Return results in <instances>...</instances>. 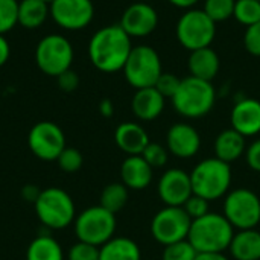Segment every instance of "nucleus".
I'll return each instance as SVG.
<instances>
[{
    "instance_id": "obj_1",
    "label": "nucleus",
    "mask_w": 260,
    "mask_h": 260,
    "mask_svg": "<svg viewBox=\"0 0 260 260\" xmlns=\"http://www.w3.org/2000/svg\"><path fill=\"white\" fill-rule=\"evenodd\" d=\"M133 47L131 37L120 24H110L96 30L90 38L88 58L99 72L117 73L123 70Z\"/></svg>"
},
{
    "instance_id": "obj_2",
    "label": "nucleus",
    "mask_w": 260,
    "mask_h": 260,
    "mask_svg": "<svg viewBox=\"0 0 260 260\" xmlns=\"http://www.w3.org/2000/svg\"><path fill=\"white\" fill-rule=\"evenodd\" d=\"M235 233L233 225L222 213L209 212L198 219H192L187 241L197 253H224L229 250Z\"/></svg>"
},
{
    "instance_id": "obj_3",
    "label": "nucleus",
    "mask_w": 260,
    "mask_h": 260,
    "mask_svg": "<svg viewBox=\"0 0 260 260\" xmlns=\"http://www.w3.org/2000/svg\"><path fill=\"white\" fill-rule=\"evenodd\" d=\"M171 101L174 110L180 116L186 119H200L213 110L216 90L209 81L187 76L181 79V84Z\"/></svg>"
},
{
    "instance_id": "obj_4",
    "label": "nucleus",
    "mask_w": 260,
    "mask_h": 260,
    "mask_svg": "<svg viewBox=\"0 0 260 260\" xmlns=\"http://www.w3.org/2000/svg\"><path fill=\"white\" fill-rule=\"evenodd\" d=\"M232 178V166L216 157L200 161L190 172L193 193L210 203L230 192Z\"/></svg>"
},
{
    "instance_id": "obj_5",
    "label": "nucleus",
    "mask_w": 260,
    "mask_h": 260,
    "mask_svg": "<svg viewBox=\"0 0 260 260\" xmlns=\"http://www.w3.org/2000/svg\"><path fill=\"white\" fill-rule=\"evenodd\" d=\"M34 206L40 222L47 229L62 230L75 222V203L72 197L59 187H47L41 190Z\"/></svg>"
},
{
    "instance_id": "obj_6",
    "label": "nucleus",
    "mask_w": 260,
    "mask_h": 260,
    "mask_svg": "<svg viewBox=\"0 0 260 260\" xmlns=\"http://www.w3.org/2000/svg\"><path fill=\"white\" fill-rule=\"evenodd\" d=\"M178 43L189 52L210 47L216 37V23L203 9H187L175 26Z\"/></svg>"
},
{
    "instance_id": "obj_7",
    "label": "nucleus",
    "mask_w": 260,
    "mask_h": 260,
    "mask_svg": "<svg viewBox=\"0 0 260 260\" xmlns=\"http://www.w3.org/2000/svg\"><path fill=\"white\" fill-rule=\"evenodd\" d=\"M122 72L126 82L136 90L155 87L160 75L163 73L160 55L151 46H136L133 47Z\"/></svg>"
},
{
    "instance_id": "obj_8",
    "label": "nucleus",
    "mask_w": 260,
    "mask_h": 260,
    "mask_svg": "<svg viewBox=\"0 0 260 260\" xmlns=\"http://www.w3.org/2000/svg\"><path fill=\"white\" fill-rule=\"evenodd\" d=\"M75 235L78 241L102 247L116 233V215L104 209L102 206H93L81 212L75 218Z\"/></svg>"
},
{
    "instance_id": "obj_9",
    "label": "nucleus",
    "mask_w": 260,
    "mask_h": 260,
    "mask_svg": "<svg viewBox=\"0 0 260 260\" xmlns=\"http://www.w3.org/2000/svg\"><path fill=\"white\" fill-rule=\"evenodd\" d=\"M75 58L72 43L59 34H50L41 38L35 47V64L47 76L58 78L72 69Z\"/></svg>"
},
{
    "instance_id": "obj_10",
    "label": "nucleus",
    "mask_w": 260,
    "mask_h": 260,
    "mask_svg": "<svg viewBox=\"0 0 260 260\" xmlns=\"http://www.w3.org/2000/svg\"><path fill=\"white\" fill-rule=\"evenodd\" d=\"M222 210L235 230H250L260 224V198L247 187L230 190L224 197Z\"/></svg>"
},
{
    "instance_id": "obj_11",
    "label": "nucleus",
    "mask_w": 260,
    "mask_h": 260,
    "mask_svg": "<svg viewBox=\"0 0 260 260\" xmlns=\"http://www.w3.org/2000/svg\"><path fill=\"white\" fill-rule=\"evenodd\" d=\"M192 219L183 207L166 206L151 221V235L163 247L187 239Z\"/></svg>"
},
{
    "instance_id": "obj_12",
    "label": "nucleus",
    "mask_w": 260,
    "mask_h": 260,
    "mask_svg": "<svg viewBox=\"0 0 260 260\" xmlns=\"http://www.w3.org/2000/svg\"><path fill=\"white\" fill-rule=\"evenodd\" d=\"M27 145L37 158L56 161L59 154L66 149V136L56 123L43 120L30 128L27 134Z\"/></svg>"
},
{
    "instance_id": "obj_13",
    "label": "nucleus",
    "mask_w": 260,
    "mask_h": 260,
    "mask_svg": "<svg viewBox=\"0 0 260 260\" xmlns=\"http://www.w3.org/2000/svg\"><path fill=\"white\" fill-rule=\"evenodd\" d=\"M49 9L53 23L64 30H81L94 17V5L91 0H52Z\"/></svg>"
},
{
    "instance_id": "obj_14",
    "label": "nucleus",
    "mask_w": 260,
    "mask_h": 260,
    "mask_svg": "<svg viewBox=\"0 0 260 260\" xmlns=\"http://www.w3.org/2000/svg\"><path fill=\"white\" fill-rule=\"evenodd\" d=\"M157 193L165 206L183 207L184 203L193 195L190 174L180 168L168 169L158 180Z\"/></svg>"
},
{
    "instance_id": "obj_15",
    "label": "nucleus",
    "mask_w": 260,
    "mask_h": 260,
    "mask_svg": "<svg viewBox=\"0 0 260 260\" xmlns=\"http://www.w3.org/2000/svg\"><path fill=\"white\" fill-rule=\"evenodd\" d=\"M119 24L131 38H145L157 29L158 14L148 2H136L123 11Z\"/></svg>"
},
{
    "instance_id": "obj_16",
    "label": "nucleus",
    "mask_w": 260,
    "mask_h": 260,
    "mask_svg": "<svg viewBox=\"0 0 260 260\" xmlns=\"http://www.w3.org/2000/svg\"><path fill=\"white\" fill-rule=\"evenodd\" d=\"M166 148L178 158H192L201 148V136L187 122L174 123L166 134Z\"/></svg>"
},
{
    "instance_id": "obj_17",
    "label": "nucleus",
    "mask_w": 260,
    "mask_h": 260,
    "mask_svg": "<svg viewBox=\"0 0 260 260\" xmlns=\"http://www.w3.org/2000/svg\"><path fill=\"white\" fill-rule=\"evenodd\" d=\"M230 123L245 139L257 136L260 133V101L254 98L236 101L230 113Z\"/></svg>"
},
{
    "instance_id": "obj_18",
    "label": "nucleus",
    "mask_w": 260,
    "mask_h": 260,
    "mask_svg": "<svg viewBox=\"0 0 260 260\" xmlns=\"http://www.w3.org/2000/svg\"><path fill=\"white\" fill-rule=\"evenodd\" d=\"M165 104L166 98L155 87H148L136 90L131 101V110L139 120L151 122L160 117L165 110Z\"/></svg>"
},
{
    "instance_id": "obj_19",
    "label": "nucleus",
    "mask_w": 260,
    "mask_h": 260,
    "mask_svg": "<svg viewBox=\"0 0 260 260\" xmlns=\"http://www.w3.org/2000/svg\"><path fill=\"white\" fill-rule=\"evenodd\" d=\"M114 142L126 155H142L149 145V136L142 125L136 122H123L114 131Z\"/></svg>"
},
{
    "instance_id": "obj_20",
    "label": "nucleus",
    "mask_w": 260,
    "mask_h": 260,
    "mask_svg": "<svg viewBox=\"0 0 260 260\" xmlns=\"http://www.w3.org/2000/svg\"><path fill=\"white\" fill-rule=\"evenodd\" d=\"M152 171L142 155H128L120 166V180L131 190H143L152 181Z\"/></svg>"
},
{
    "instance_id": "obj_21",
    "label": "nucleus",
    "mask_w": 260,
    "mask_h": 260,
    "mask_svg": "<svg viewBox=\"0 0 260 260\" xmlns=\"http://www.w3.org/2000/svg\"><path fill=\"white\" fill-rule=\"evenodd\" d=\"M187 67L190 76L212 82L219 73L221 61L218 53L212 47H203L190 52L187 59Z\"/></svg>"
},
{
    "instance_id": "obj_22",
    "label": "nucleus",
    "mask_w": 260,
    "mask_h": 260,
    "mask_svg": "<svg viewBox=\"0 0 260 260\" xmlns=\"http://www.w3.org/2000/svg\"><path fill=\"white\" fill-rule=\"evenodd\" d=\"M245 151L247 139L233 128L221 131L215 139V157L229 165L245 155Z\"/></svg>"
},
{
    "instance_id": "obj_23",
    "label": "nucleus",
    "mask_w": 260,
    "mask_h": 260,
    "mask_svg": "<svg viewBox=\"0 0 260 260\" xmlns=\"http://www.w3.org/2000/svg\"><path fill=\"white\" fill-rule=\"evenodd\" d=\"M229 251L235 260H260V232L256 229L238 230Z\"/></svg>"
},
{
    "instance_id": "obj_24",
    "label": "nucleus",
    "mask_w": 260,
    "mask_h": 260,
    "mask_svg": "<svg viewBox=\"0 0 260 260\" xmlns=\"http://www.w3.org/2000/svg\"><path fill=\"white\" fill-rule=\"evenodd\" d=\"M99 260H142V251L133 239L114 236L99 248Z\"/></svg>"
},
{
    "instance_id": "obj_25",
    "label": "nucleus",
    "mask_w": 260,
    "mask_h": 260,
    "mask_svg": "<svg viewBox=\"0 0 260 260\" xmlns=\"http://www.w3.org/2000/svg\"><path fill=\"white\" fill-rule=\"evenodd\" d=\"M50 17L49 3L44 0L18 2V24L24 29H38Z\"/></svg>"
},
{
    "instance_id": "obj_26",
    "label": "nucleus",
    "mask_w": 260,
    "mask_h": 260,
    "mask_svg": "<svg viewBox=\"0 0 260 260\" xmlns=\"http://www.w3.org/2000/svg\"><path fill=\"white\" fill-rule=\"evenodd\" d=\"M26 260H64V251L56 239L38 236L29 244Z\"/></svg>"
},
{
    "instance_id": "obj_27",
    "label": "nucleus",
    "mask_w": 260,
    "mask_h": 260,
    "mask_svg": "<svg viewBox=\"0 0 260 260\" xmlns=\"http://www.w3.org/2000/svg\"><path fill=\"white\" fill-rule=\"evenodd\" d=\"M128 187L123 183H111L108 186L104 187L102 193H101V204L104 209H107L111 213H117L120 212L126 203H128Z\"/></svg>"
},
{
    "instance_id": "obj_28",
    "label": "nucleus",
    "mask_w": 260,
    "mask_h": 260,
    "mask_svg": "<svg viewBox=\"0 0 260 260\" xmlns=\"http://www.w3.org/2000/svg\"><path fill=\"white\" fill-rule=\"evenodd\" d=\"M233 17L238 23L248 27L260 21V2L259 0H236Z\"/></svg>"
},
{
    "instance_id": "obj_29",
    "label": "nucleus",
    "mask_w": 260,
    "mask_h": 260,
    "mask_svg": "<svg viewBox=\"0 0 260 260\" xmlns=\"http://www.w3.org/2000/svg\"><path fill=\"white\" fill-rule=\"evenodd\" d=\"M236 0H204L203 11L215 21L221 23L233 17Z\"/></svg>"
},
{
    "instance_id": "obj_30",
    "label": "nucleus",
    "mask_w": 260,
    "mask_h": 260,
    "mask_svg": "<svg viewBox=\"0 0 260 260\" xmlns=\"http://www.w3.org/2000/svg\"><path fill=\"white\" fill-rule=\"evenodd\" d=\"M18 24V0H0V35Z\"/></svg>"
},
{
    "instance_id": "obj_31",
    "label": "nucleus",
    "mask_w": 260,
    "mask_h": 260,
    "mask_svg": "<svg viewBox=\"0 0 260 260\" xmlns=\"http://www.w3.org/2000/svg\"><path fill=\"white\" fill-rule=\"evenodd\" d=\"M198 256L197 250L192 247V244L184 239L171 245H166L163 248L161 260H195Z\"/></svg>"
},
{
    "instance_id": "obj_32",
    "label": "nucleus",
    "mask_w": 260,
    "mask_h": 260,
    "mask_svg": "<svg viewBox=\"0 0 260 260\" xmlns=\"http://www.w3.org/2000/svg\"><path fill=\"white\" fill-rule=\"evenodd\" d=\"M56 163H58L61 171H64L67 174H73V172H76V171H79L82 168L84 157L76 148H67L66 146V149L56 158Z\"/></svg>"
},
{
    "instance_id": "obj_33",
    "label": "nucleus",
    "mask_w": 260,
    "mask_h": 260,
    "mask_svg": "<svg viewBox=\"0 0 260 260\" xmlns=\"http://www.w3.org/2000/svg\"><path fill=\"white\" fill-rule=\"evenodd\" d=\"M142 157L146 160V163L154 169V168H161L168 163L169 158V151L168 148H165L160 143H154L149 142V145L145 148V151L142 152Z\"/></svg>"
},
{
    "instance_id": "obj_34",
    "label": "nucleus",
    "mask_w": 260,
    "mask_h": 260,
    "mask_svg": "<svg viewBox=\"0 0 260 260\" xmlns=\"http://www.w3.org/2000/svg\"><path fill=\"white\" fill-rule=\"evenodd\" d=\"M67 260H99V247L78 241L70 247Z\"/></svg>"
},
{
    "instance_id": "obj_35",
    "label": "nucleus",
    "mask_w": 260,
    "mask_h": 260,
    "mask_svg": "<svg viewBox=\"0 0 260 260\" xmlns=\"http://www.w3.org/2000/svg\"><path fill=\"white\" fill-rule=\"evenodd\" d=\"M183 209L186 210V213L190 216V219H198L204 215H207L210 212V201L198 197V195H192L183 206Z\"/></svg>"
},
{
    "instance_id": "obj_36",
    "label": "nucleus",
    "mask_w": 260,
    "mask_h": 260,
    "mask_svg": "<svg viewBox=\"0 0 260 260\" xmlns=\"http://www.w3.org/2000/svg\"><path fill=\"white\" fill-rule=\"evenodd\" d=\"M244 47L250 55L260 58V21L245 27Z\"/></svg>"
},
{
    "instance_id": "obj_37",
    "label": "nucleus",
    "mask_w": 260,
    "mask_h": 260,
    "mask_svg": "<svg viewBox=\"0 0 260 260\" xmlns=\"http://www.w3.org/2000/svg\"><path fill=\"white\" fill-rule=\"evenodd\" d=\"M180 84H181V79H180L178 76H175V75H172V73H165V72H163V73L160 75L157 84H155V88H157L165 98L172 99V96L177 93Z\"/></svg>"
},
{
    "instance_id": "obj_38",
    "label": "nucleus",
    "mask_w": 260,
    "mask_h": 260,
    "mask_svg": "<svg viewBox=\"0 0 260 260\" xmlns=\"http://www.w3.org/2000/svg\"><path fill=\"white\" fill-rule=\"evenodd\" d=\"M56 82H58V87L62 90V91H75L78 87H79V76L76 72H73L72 69H69L67 72L61 73L58 78H56Z\"/></svg>"
},
{
    "instance_id": "obj_39",
    "label": "nucleus",
    "mask_w": 260,
    "mask_h": 260,
    "mask_svg": "<svg viewBox=\"0 0 260 260\" xmlns=\"http://www.w3.org/2000/svg\"><path fill=\"white\" fill-rule=\"evenodd\" d=\"M245 160L250 169H253L254 172H260V139H256L247 146Z\"/></svg>"
},
{
    "instance_id": "obj_40",
    "label": "nucleus",
    "mask_w": 260,
    "mask_h": 260,
    "mask_svg": "<svg viewBox=\"0 0 260 260\" xmlns=\"http://www.w3.org/2000/svg\"><path fill=\"white\" fill-rule=\"evenodd\" d=\"M11 56V46L5 35H0V67L8 62Z\"/></svg>"
},
{
    "instance_id": "obj_41",
    "label": "nucleus",
    "mask_w": 260,
    "mask_h": 260,
    "mask_svg": "<svg viewBox=\"0 0 260 260\" xmlns=\"http://www.w3.org/2000/svg\"><path fill=\"white\" fill-rule=\"evenodd\" d=\"M40 192L41 190H37V186H26V187H23L21 195H23L24 200H27L30 203H35L37 198H38V195H40Z\"/></svg>"
},
{
    "instance_id": "obj_42",
    "label": "nucleus",
    "mask_w": 260,
    "mask_h": 260,
    "mask_svg": "<svg viewBox=\"0 0 260 260\" xmlns=\"http://www.w3.org/2000/svg\"><path fill=\"white\" fill-rule=\"evenodd\" d=\"M99 111H101V114H102L104 117H111L113 113H114V105H113V102H111L110 99L101 101V104H99Z\"/></svg>"
},
{
    "instance_id": "obj_43",
    "label": "nucleus",
    "mask_w": 260,
    "mask_h": 260,
    "mask_svg": "<svg viewBox=\"0 0 260 260\" xmlns=\"http://www.w3.org/2000/svg\"><path fill=\"white\" fill-rule=\"evenodd\" d=\"M171 5H174V6H177V8H180V9H192V8H195V5L200 2V0H168Z\"/></svg>"
},
{
    "instance_id": "obj_44",
    "label": "nucleus",
    "mask_w": 260,
    "mask_h": 260,
    "mask_svg": "<svg viewBox=\"0 0 260 260\" xmlns=\"http://www.w3.org/2000/svg\"><path fill=\"white\" fill-rule=\"evenodd\" d=\"M195 260H230L224 253H198Z\"/></svg>"
},
{
    "instance_id": "obj_45",
    "label": "nucleus",
    "mask_w": 260,
    "mask_h": 260,
    "mask_svg": "<svg viewBox=\"0 0 260 260\" xmlns=\"http://www.w3.org/2000/svg\"><path fill=\"white\" fill-rule=\"evenodd\" d=\"M44 2H47V3H50V2H52V0H44Z\"/></svg>"
},
{
    "instance_id": "obj_46",
    "label": "nucleus",
    "mask_w": 260,
    "mask_h": 260,
    "mask_svg": "<svg viewBox=\"0 0 260 260\" xmlns=\"http://www.w3.org/2000/svg\"><path fill=\"white\" fill-rule=\"evenodd\" d=\"M143 2H148V0H143Z\"/></svg>"
},
{
    "instance_id": "obj_47",
    "label": "nucleus",
    "mask_w": 260,
    "mask_h": 260,
    "mask_svg": "<svg viewBox=\"0 0 260 260\" xmlns=\"http://www.w3.org/2000/svg\"><path fill=\"white\" fill-rule=\"evenodd\" d=\"M259 2H260V0H259Z\"/></svg>"
}]
</instances>
